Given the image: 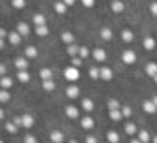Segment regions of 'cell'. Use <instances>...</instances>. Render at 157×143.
Returning <instances> with one entry per match:
<instances>
[{
  "instance_id": "6da1fadb",
  "label": "cell",
  "mask_w": 157,
  "mask_h": 143,
  "mask_svg": "<svg viewBox=\"0 0 157 143\" xmlns=\"http://www.w3.org/2000/svg\"><path fill=\"white\" fill-rule=\"evenodd\" d=\"M13 120H15V123H17L21 128H32V126H34V123H36V119H34V115H32V113H23V115H17Z\"/></svg>"
},
{
  "instance_id": "7a4b0ae2",
  "label": "cell",
  "mask_w": 157,
  "mask_h": 143,
  "mask_svg": "<svg viewBox=\"0 0 157 143\" xmlns=\"http://www.w3.org/2000/svg\"><path fill=\"white\" fill-rule=\"evenodd\" d=\"M63 75H64V79L68 81V83H76L78 79H80V68L78 66H66V68L63 70Z\"/></svg>"
},
{
  "instance_id": "3957f363",
  "label": "cell",
  "mask_w": 157,
  "mask_h": 143,
  "mask_svg": "<svg viewBox=\"0 0 157 143\" xmlns=\"http://www.w3.org/2000/svg\"><path fill=\"white\" fill-rule=\"evenodd\" d=\"M64 94H66V98H68V100H76V98H80L82 91H80V87H78L76 83H68V85H66Z\"/></svg>"
},
{
  "instance_id": "277c9868",
  "label": "cell",
  "mask_w": 157,
  "mask_h": 143,
  "mask_svg": "<svg viewBox=\"0 0 157 143\" xmlns=\"http://www.w3.org/2000/svg\"><path fill=\"white\" fill-rule=\"evenodd\" d=\"M121 60H123V64L132 66L134 62L138 60V57H136V53H134L132 49H125V51H121Z\"/></svg>"
},
{
  "instance_id": "5b68a950",
  "label": "cell",
  "mask_w": 157,
  "mask_h": 143,
  "mask_svg": "<svg viewBox=\"0 0 157 143\" xmlns=\"http://www.w3.org/2000/svg\"><path fill=\"white\" fill-rule=\"evenodd\" d=\"M98 38L104 40V41H112L114 40V30H112L110 27H100L98 28Z\"/></svg>"
},
{
  "instance_id": "8992f818",
  "label": "cell",
  "mask_w": 157,
  "mask_h": 143,
  "mask_svg": "<svg viewBox=\"0 0 157 143\" xmlns=\"http://www.w3.org/2000/svg\"><path fill=\"white\" fill-rule=\"evenodd\" d=\"M80 109L83 113H91L95 109V102L91 100V98H80Z\"/></svg>"
},
{
  "instance_id": "52a82bcc",
  "label": "cell",
  "mask_w": 157,
  "mask_h": 143,
  "mask_svg": "<svg viewBox=\"0 0 157 143\" xmlns=\"http://www.w3.org/2000/svg\"><path fill=\"white\" fill-rule=\"evenodd\" d=\"M125 2L123 0H112L110 2V9H112V13H116V15H119V13H123L125 12Z\"/></svg>"
},
{
  "instance_id": "ba28073f",
  "label": "cell",
  "mask_w": 157,
  "mask_h": 143,
  "mask_svg": "<svg viewBox=\"0 0 157 143\" xmlns=\"http://www.w3.org/2000/svg\"><path fill=\"white\" fill-rule=\"evenodd\" d=\"M142 111H144L146 115H153V113H157V105L153 104L151 98H148V100L142 102Z\"/></svg>"
},
{
  "instance_id": "9c48e42d",
  "label": "cell",
  "mask_w": 157,
  "mask_h": 143,
  "mask_svg": "<svg viewBox=\"0 0 157 143\" xmlns=\"http://www.w3.org/2000/svg\"><path fill=\"white\" fill-rule=\"evenodd\" d=\"M29 60H30V59H27L25 55H23V57H15V59H13V66H15L17 70H29V68H30Z\"/></svg>"
},
{
  "instance_id": "30bf717a",
  "label": "cell",
  "mask_w": 157,
  "mask_h": 143,
  "mask_svg": "<svg viewBox=\"0 0 157 143\" xmlns=\"http://www.w3.org/2000/svg\"><path fill=\"white\" fill-rule=\"evenodd\" d=\"M51 6H53V12L57 13V15H64L66 12H68V6H66L63 0H53Z\"/></svg>"
},
{
  "instance_id": "8fae6325",
  "label": "cell",
  "mask_w": 157,
  "mask_h": 143,
  "mask_svg": "<svg viewBox=\"0 0 157 143\" xmlns=\"http://www.w3.org/2000/svg\"><path fill=\"white\" fill-rule=\"evenodd\" d=\"M80 124H82L83 130H93L95 128V119L91 115H83V117H80Z\"/></svg>"
},
{
  "instance_id": "7c38bea8",
  "label": "cell",
  "mask_w": 157,
  "mask_h": 143,
  "mask_svg": "<svg viewBox=\"0 0 157 143\" xmlns=\"http://www.w3.org/2000/svg\"><path fill=\"white\" fill-rule=\"evenodd\" d=\"M114 79V70L110 66H100V81H112Z\"/></svg>"
},
{
  "instance_id": "4fadbf2b",
  "label": "cell",
  "mask_w": 157,
  "mask_h": 143,
  "mask_svg": "<svg viewBox=\"0 0 157 143\" xmlns=\"http://www.w3.org/2000/svg\"><path fill=\"white\" fill-rule=\"evenodd\" d=\"M91 57H93L97 62H104L108 55H106V51H104L102 47H95V49H91Z\"/></svg>"
},
{
  "instance_id": "5bb4252c",
  "label": "cell",
  "mask_w": 157,
  "mask_h": 143,
  "mask_svg": "<svg viewBox=\"0 0 157 143\" xmlns=\"http://www.w3.org/2000/svg\"><path fill=\"white\" fill-rule=\"evenodd\" d=\"M142 47H144L146 51H153V49L157 47V38H153V36H146V38L142 40Z\"/></svg>"
},
{
  "instance_id": "9a60e30c",
  "label": "cell",
  "mask_w": 157,
  "mask_h": 143,
  "mask_svg": "<svg viewBox=\"0 0 157 143\" xmlns=\"http://www.w3.org/2000/svg\"><path fill=\"white\" fill-rule=\"evenodd\" d=\"M64 115L70 120H76V119H80V109H78L76 105H66L64 107Z\"/></svg>"
},
{
  "instance_id": "2e32d148",
  "label": "cell",
  "mask_w": 157,
  "mask_h": 143,
  "mask_svg": "<svg viewBox=\"0 0 157 143\" xmlns=\"http://www.w3.org/2000/svg\"><path fill=\"white\" fill-rule=\"evenodd\" d=\"M64 139H66L64 132H61V130H51L49 132V141H53V143H63Z\"/></svg>"
},
{
  "instance_id": "e0dca14e",
  "label": "cell",
  "mask_w": 157,
  "mask_h": 143,
  "mask_svg": "<svg viewBox=\"0 0 157 143\" xmlns=\"http://www.w3.org/2000/svg\"><path fill=\"white\" fill-rule=\"evenodd\" d=\"M136 138H138V141H140V143H150L153 136H151V134H150V132L146 130V128H138V132H136Z\"/></svg>"
},
{
  "instance_id": "ac0fdd59",
  "label": "cell",
  "mask_w": 157,
  "mask_h": 143,
  "mask_svg": "<svg viewBox=\"0 0 157 143\" xmlns=\"http://www.w3.org/2000/svg\"><path fill=\"white\" fill-rule=\"evenodd\" d=\"M21 40H23V34H21V32H17V30H12V32L8 34V41L12 43V45H19Z\"/></svg>"
},
{
  "instance_id": "d6986e66",
  "label": "cell",
  "mask_w": 157,
  "mask_h": 143,
  "mask_svg": "<svg viewBox=\"0 0 157 143\" xmlns=\"http://www.w3.org/2000/svg\"><path fill=\"white\" fill-rule=\"evenodd\" d=\"M42 89L46 92H53L57 91V83H55V79H42Z\"/></svg>"
},
{
  "instance_id": "ffe728a7",
  "label": "cell",
  "mask_w": 157,
  "mask_h": 143,
  "mask_svg": "<svg viewBox=\"0 0 157 143\" xmlns=\"http://www.w3.org/2000/svg\"><path fill=\"white\" fill-rule=\"evenodd\" d=\"M108 117H110V120H114V123H121L123 119V113H121V109H108Z\"/></svg>"
},
{
  "instance_id": "44dd1931",
  "label": "cell",
  "mask_w": 157,
  "mask_h": 143,
  "mask_svg": "<svg viewBox=\"0 0 157 143\" xmlns=\"http://www.w3.org/2000/svg\"><path fill=\"white\" fill-rule=\"evenodd\" d=\"M4 128H6V132H8V134L15 136L17 132H19V128H21V126L15 123V120H8V123H4Z\"/></svg>"
},
{
  "instance_id": "7402d4cb",
  "label": "cell",
  "mask_w": 157,
  "mask_h": 143,
  "mask_svg": "<svg viewBox=\"0 0 157 143\" xmlns=\"http://www.w3.org/2000/svg\"><path fill=\"white\" fill-rule=\"evenodd\" d=\"M15 30L21 32V34H23V38H27V36L30 34V27H29V23H25V21H19V23L15 25Z\"/></svg>"
},
{
  "instance_id": "603a6c76",
  "label": "cell",
  "mask_w": 157,
  "mask_h": 143,
  "mask_svg": "<svg viewBox=\"0 0 157 143\" xmlns=\"http://www.w3.org/2000/svg\"><path fill=\"white\" fill-rule=\"evenodd\" d=\"M32 23H34V25H48V17L44 15L42 12H34V13H32Z\"/></svg>"
},
{
  "instance_id": "cb8c5ba5",
  "label": "cell",
  "mask_w": 157,
  "mask_h": 143,
  "mask_svg": "<svg viewBox=\"0 0 157 143\" xmlns=\"http://www.w3.org/2000/svg\"><path fill=\"white\" fill-rule=\"evenodd\" d=\"M144 73L150 75V77H153V75L157 73V62H146L144 64Z\"/></svg>"
},
{
  "instance_id": "d4e9b609",
  "label": "cell",
  "mask_w": 157,
  "mask_h": 143,
  "mask_svg": "<svg viewBox=\"0 0 157 143\" xmlns=\"http://www.w3.org/2000/svg\"><path fill=\"white\" fill-rule=\"evenodd\" d=\"M34 34H36L38 38H46V36L49 34L48 25H34Z\"/></svg>"
},
{
  "instance_id": "484cf974",
  "label": "cell",
  "mask_w": 157,
  "mask_h": 143,
  "mask_svg": "<svg viewBox=\"0 0 157 143\" xmlns=\"http://www.w3.org/2000/svg\"><path fill=\"white\" fill-rule=\"evenodd\" d=\"M74 34L70 30H64V32H61V41L64 43V45H70V43H74Z\"/></svg>"
},
{
  "instance_id": "4316f807",
  "label": "cell",
  "mask_w": 157,
  "mask_h": 143,
  "mask_svg": "<svg viewBox=\"0 0 157 143\" xmlns=\"http://www.w3.org/2000/svg\"><path fill=\"white\" fill-rule=\"evenodd\" d=\"M23 55H25L27 59H30V60H32V59H38V49H36L34 45H27L25 51H23Z\"/></svg>"
},
{
  "instance_id": "83f0119b",
  "label": "cell",
  "mask_w": 157,
  "mask_h": 143,
  "mask_svg": "<svg viewBox=\"0 0 157 143\" xmlns=\"http://www.w3.org/2000/svg\"><path fill=\"white\" fill-rule=\"evenodd\" d=\"M121 40L125 41V43H132V41H134V34H132V30L123 28V30H121Z\"/></svg>"
},
{
  "instance_id": "f1b7e54d",
  "label": "cell",
  "mask_w": 157,
  "mask_h": 143,
  "mask_svg": "<svg viewBox=\"0 0 157 143\" xmlns=\"http://www.w3.org/2000/svg\"><path fill=\"white\" fill-rule=\"evenodd\" d=\"M125 134L129 136V138H132V136H136V132H138V126L134 124V123H125Z\"/></svg>"
},
{
  "instance_id": "f546056e",
  "label": "cell",
  "mask_w": 157,
  "mask_h": 143,
  "mask_svg": "<svg viewBox=\"0 0 157 143\" xmlns=\"http://www.w3.org/2000/svg\"><path fill=\"white\" fill-rule=\"evenodd\" d=\"M13 87V79L10 75H2L0 77V89H12Z\"/></svg>"
},
{
  "instance_id": "4dcf8cb0",
  "label": "cell",
  "mask_w": 157,
  "mask_h": 143,
  "mask_svg": "<svg viewBox=\"0 0 157 143\" xmlns=\"http://www.w3.org/2000/svg\"><path fill=\"white\" fill-rule=\"evenodd\" d=\"M17 81H19V83H29V81H30L29 70H17Z\"/></svg>"
},
{
  "instance_id": "1f68e13d",
  "label": "cell",
  "mask_w": 157,
  "mask_h": 143,
  "mask_svg": "<svg viewBox=\"0 0 157 143\" xmlns=\"http://www.w3.org/2000/svg\"><path fill=\"white\" fill-rule=\"evenodd\" d=\"M87 73H89V77H91V79H100V68H98V66H89V68H87Z\"/></svg>"
},
{
  "instance_id": "d6a6232c",
  "label": "cell",
  "mask_w": 157,
  "mask_h": 143,
  "mask_svg": "<svg viewBox=\"0 0 157 143\" xmlns=\"http://www.w3.org/2000/svg\"><path fill=\"white\" fill-rule=\"evenodd\" d=\"M106 139H108L110 143H117V141L121 139V136L117 134L116 130H108V132H106Z\"/></svg>"
},
{
  "instance_id": "836d02e7",
  "label": "cell",
  "mask_w": 157,
  "mask_h": 143,
  "mask_svg": "<svg viewBox=\"0 0 157 143\" xmlns=\"http://www.w3.org/2000/svg\"><path fill=\"white\" fill-rule=\"evenodd\" d=\"M10 100H12V94H10V89H2V91H0V102H2V104H8Z\"/></svg>"
},
{
  "instance_id": "e575fe53",
  "label": "cell",
  "mask_w": 157,
  "mask_h": 143,
  "mask_svg": "<svg viewBox=\"0 0 157 143\" xmlns=\"http://www.w3.org/2000/svg\"><path fill=\"white\" fill-rule=\"evenodd\" d=\"M78 53H80V47H78L76 43H70V45H66V55H68V57H76Z\"/></svg>"
},
{
  "instance_id": "d590c367",
  "label": "cell",
  "mask_w": 157,
  "mask_h": 143,
  "mask_svg": "<svg viewBox=\"0 0 157 143\" xmlns=\"http://www.w3.org/2000/svg\"><path fill=\"white\" fill-rule=\"evenodd\" d=\"M40 79H53V70L51 68H42L40 70Z\"/></svg>"
},
{
  "instance_id": "8d00e7d4",
  "label": "cell",
  "mask_w": 157,
  "mask_h": 143,
  "mask_svg": "<svg viewBox=\"0 0 157 143\" xmlns=\"http://www.w3.org/2000/svg\"><path fill=\"white\" fill-rule=\"evenodd\" d=\"M78 55H80V57L85 60V59H89V57H91V49H89V47H85V45H82V47H80V53H78Z\"/></svg>"
},
{
  "instance_id": "74e56055",
  "label": "cell",
  "mask_w": 157,
  "mask_h": 143,
  "mask_svg": "<svg viewBox=\"0 0 157 143\" xmlns=\"http://www.w3.org/2000/svg\"><path fill=\"white\" fill-rule=\"evenodd\" d=\"M106 105H108V109H121V105H119V102H117V98H110V100L106 102Z\"/></svg>"
},
{
  "instance_id": "f35d334b",
  "label": "cell",
  "mask_w": 157,
  "mask_h": 143,
  "mask_svg": "<svg viewBox=\"0 0 157 143\" xmlns=\"http://www.w3.org/2000/svg\"><path fill=\"white\" fill-rule=\"evenodd\" d=\"M27 6V0H12V8L15 9H25Z\"/></svg>"
},
{
  "instance_id": "ab89813d",
  "label": "cell",
  "mask_w": 157,
  "mask_h": 143,
  "mask_svg": "<svg viewBox=\"0 0 157 143\" xmlns=\"http://www.w3.org/2000/svg\"><path fill=\"white\" fill-rule=\"evenodd\" d=\"M121 113H123V117H125V119H131V117H132V107L123 105V107H121Z\"/></svg>"
},
{
  "instance_id": "60d3db41",
  "label": "cell",
  "mask_w": 157,
  "mask_h": 143,
  "mask_svg": "<svg viewBox=\"0 0 157 143\" xmlns=\"http://www.w3.org/2000/svg\"><path fill=\"white\" fill-rule=\"evenodd\" d=\"M148 9H150V13H151V15L157 17V0H151L150 6H148Z\"/></svg>"
},
{
  "instance_id": "b9f144b4",
  "label": "cell",
  "mask_w": 157,
  "mask_h": 143,
  "mask_svg": "<svg viewBox=\"0 0 157 143\" xmlns=\"http://www.w3.org/2000/svg\"><path fill=\"white\" fill-rule=\"evenodd\" d=\"M23 141H25V143H36L38 138H36V136H32V134H27V136H23Z\"/></svg>"
},
{
  "instance_id": "7bdbcfd3",
  "label": "cell",
  "mask_w": 157,
  "mask_h": 143,
  "mask_svg": "<svg viewBox=\"0 0 157 143\" xmlns=\"http://www.w3.org/2000/svg\"><path fill=\"white\" fill-rule=\"evenodd\" d=\"M80 2H82V6H83V8H95L97 0H80Z\"/></svg>"
},
{
  "instance_id": "ee69618b",
  "label": "cell",
  "mask_w": 157,
  "mask_h": 143,
  "mask_svg": "<svg viewBox=\"0 0 157 143\" xmlns=\"http://www.w3.org/2000/svg\"><path fill=\"white\" fill-rule=\"evenodd\" d=\"M70 59H72V64H74V66H82V64H83V59L80 57V55H76V57H70Z\"/></svg>"
},
{
  "instance_id": "f6af8a7d",
  "label": "cell",
  "mask_w": 157,
  "mask_h": 143,
  "mask_svg": "<svg viewBox=\"0 0 157 143\" xmlns=\"http://www.w3.org/2000/svg\"><path fill=\"white\" fill-rule=\"evenodd\" d=\"M83 141H85V143H97V141H98V138H97V136H93V134H89V136H85V138H83Z\"/></svg>"
},
{
  "instance_id": "bcb514c9",
  "label": "cell",
  "mask_w": 157,
  "mask_h": 143,
  "mask_svg": "<svg viewBox=\"0 0 157 143\" xmlns=\"http://www.w3.org/2000/svg\"><path fill=\"white\" fill-rule=\"evenodd\" d=\"M8 34H10V32H6V28H4V27L0 28V40H8Z\"/></svg>"
},
{
  "instance_id": "7dc6e473",
  "label": "cell",
  "mask_w": 157,
  "mask_h": 143,
  "mask_svg": "<svg viewBox=\"0 0 157 143\" xmlns=\"http://www.w3.org/2000/svg\"><path fill=\"white\" fill-rule=\"evenodd\" d=\"M8 73V68H6V64H0V75H6Z\"/></svg>"
},
{
  "instance_id": "c3c4849f",
  "label": "cell",
  "mask_w": 157,
  "mask_h": 143,
  "mask_svg": "<svg viewBox=\"0 0 157 143\" xmlns=\"http://www.w3.org/2000/svg\"><path fill=\"white\" fill-rule=\"evenodd\" d=\"M63 2L68 6V8H74V4H76V0H63Z\"/></svg>"
},
{
  "instance_id": "681fc988",
  "label": "cell",
  "mask_w": 157,
  "mask_h": 143,
  "mask_svg": "<svg viewBox=\"0 0 157 143\" xmlns=\"http://www.w3.org/2000/svg\"><path fill=\"white\" fill-rule=\"evenodd\" d=\"M151 100H153V104L157 105V94H153V96H151Z\"/></svg>"
},
{
  "instance_id": "f907efd6",
  "label": "cell",
  "mask_w": 157,
  "mask_h": 143,
  "mask_svg": "<svg viewBox=\"0 0 157 143\" xmlns=\"http://www.w3.org/2000/svg\"><path fill=\"white\" fill-rule=\"evenodd\" d=\"M151 79H153V83H155V85H157V73H155V75H153V77H151Z\"/></svg>"
},
{
  "instance_id": "816d5d0a",
  "label": "cell",
  "mask_w": 157,
  "mask_h": 143,
  "mask_svg": "<svg viewBox=\"0 0 157 143\" xmlns=\"http://www.w3.org/2000/svg\"><path fill=\"white\" fill-rule=\"evenodd\" d=\"M151 141H153V143H157V136H153V138H151Z\"/></svg>"
}]
</instances>
